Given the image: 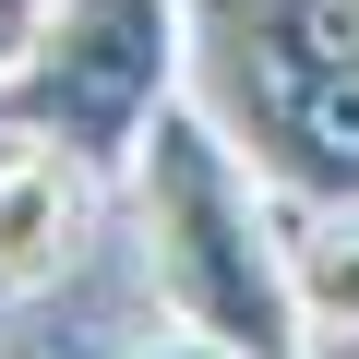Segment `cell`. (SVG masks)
<instances>
[{"label":"cell","mask_w":359,"mask_h":359,"mask_svg":"<svg viewBox=\"0 0 359 359\" xmlns=\"http://www.w3.org/2000/svg\"><path fill=\"white\" fill-rule=\"evenodd\" d=\"M132 228H144V276H156L168 323L228 335L252 359H311L287 228L264 216V180L240 168V144L192 96H168L156 132L132 144Z\"/></svg>","instance_id":"cell-1"},{"label":"cell","mask_w":359,"mask_h":359,"mask_svg":"<svg viewBox=\"0 0 359 359\" xmlns=\"http://www.w3.org/2000/svg\"><path fill=\"white\" fill-rule=\"evenodd\" d=\"M180 60H192L180 0H48L25 48L0 60V132L60 144L84 168H132V144L180 96Z\"/></svg>","instance_id":"cell-2"},{"label":"cell","mask_w":359,"mask_h":359,"mask_svg":"<svg viewBox=\"0 0 359 359\" xmlns=\"http://www.w3.org/2000/svg\"><path fill=\"white\" fill-rule=\"evenodd\" d=\"M240 72H252L264 156L299 192L359 204V0H264Z\"/></svg>","instance_id":"cell-3"},{"label":"cell","mask_w":359,"mask_h":359,"mask_svg":"<svg viewBox=\"0 0 359 359\" xmlns=\"http://www.w3.org/2000/svg\"><path fill=\"white\" fill-rule=\"evenodd\" d=\"M96 240V168L60 144L0 156V299H48Z\"/></svg>","instance_id":"cell-4"},{"label":"cell","mask_w":359,"mask_h":359,"mask_svg":"<svg viewBox=\"0 0 359 359\" xmlns=\"http://www.w3.org/2000/svg\"><path fill=\"white\" fill-rule=\"evenodd\" d=\"M287 264H299L311 335H359V204H323L311 228H287Z\"/></svg>","instance_id":"cell-5"},{"label":"cell","mask_w":359,"mask_h":359,"mask_svg":"<svg viewBox=\"0 0 359 359\" xmlns=\"http://www.w3.org/2000/svg\"><path fill=\"white\" fill-rule=\"evenodd\" d=\"M120 359H252V347H228V335H192V323H180V335H144V347H120Z\"/></svg>","instance_id":"cell-6"},{"label":"cell","mask_w":359,"mask_h":359,"mask_svg":"<svg viewBox=\"0 0 359 359\" xmlns=\"http://www.w3.org/2000/svg\"><path fill=\"white\" fill-rule=\"evenodd\" d=\"M36 13H48V0H0V36L25 48V25H36Z\"/></svg>","instance_id":"cell-7"},{"label":"cell","mask_w":359,"mask_h":359,"mask_svg":"<svg viewBox=\"0 0 359 359\" xmlns=\"http://www.w3.org/2000/svg\"><path fill=\"white\" fill-rule=\"evenodd\" d=\"M0 60H13V36H0Z\"/></svg>","instance_id":"cell-8"}]
</instances>
